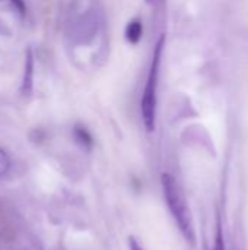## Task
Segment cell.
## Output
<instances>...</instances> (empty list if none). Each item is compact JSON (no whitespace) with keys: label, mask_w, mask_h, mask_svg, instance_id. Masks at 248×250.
Listing matches in <instances>:
<instances>
[{"label":"cell","mask_w":248,"mask_h":250,"mask_svg":"<svg viewBox=\"0 0 248 250\" xmlns=\"http://www.w3.org/2000/svg\"><path fill=\"white\" fill-rule=\"evenodd\" d=\"M164 47H165V35H161L153 48L151 67L146 78V85L140 100L142 120L148 132H153L156 125V103H158L156 92H158V79H159V64H161Z\"/></svg>","instance_id":"cell-1"},{"label":"cell","mask_w":248,"mask_h":250,"mask_svg":"<svg viewBox=\"0 0 248 250\" xmlns=\"http://www.w3.org/2000/svg\"><path fill=\"white\" fill-rule=\"evenodd\" d=\"M161 180H162V190H164V196H165L168 209L171 211L175 223L178 224L180 231L183 233L184 239L187 242H190L191 245H194L196 233H194V224H193L191 212L189 209V205H187L175 179L171 174L164 173Z\"/></svg>","instance_id":"cell-2"},{"label":"cell","mask_w":248,"mask_h":250,"mask_svg":"<svg viewBox=\"0 0 248 250\" xmlns=\"http://www.w3.org/2000/svg\"><path fill=\"white\" fill-rule=\"evenodd\" d=\"M32 91H34V54L32 50L28 48L25 56V70L20 85V94L23 97H31Z\"/></svg>","instance_id":"cell-3"},{"label":"cell","mask_w":248,"mask_h":250,"mask_svg":"<svg viewBox=\"0 0 248 250\" xmlns=\"http://www.w3.org/2000/svg\"><path fill=\"white\" fill-rule=\"evenodd\" d=\"M142 34H143L142 21L139 18H134V19L129 21V23L126 25V31H124V35H126L127 42L137 44L140 41V38H142Z\"/></svg>","instance_id":"cell-4"},{"label":"cell","mask_w":248,"mask_h":250,"mask_svg":"<svg viewBox=\"0 0 248 250\" xmlns=\"http://www.w3.org/2000/svg\"><path fill=\"white\" fill-rule=\"evenodd\" d=\"M73 136H75V141L85 149H91L92 145H94V139L91 136V133L88 132V129L82 125H76L73 127Z\"/></svg>","instance_id":"cell-5"},{"label":"cell","mask_w":248,"mask_h":250,"mask_svg":"<svg viewBox=\"0 0 248 250\" xmlns=\"http://www.w3.org/2000/svg\"><path fill=\"white\" fill-rule=\"evenodd\" d=\"M9 168H10V158L7 152L3 148H0V179L7 174Z\"/></svg>","instance_id":"cell-6"},{"label":"cell","mask_w":248,"mask_h":250,"mask_svg":"<svg viewBox=\"0 0 248 250\" xmlns=\"http://www.w3.org/2000/svg\"><path fill=\"white\" fill-rule=\"evenodd\" d=\"M210 250H225V243H224V233H222V227H221V221L218 220V230H216V237H215V243L213 248Z\"/></svg>","instance_id":"cell-7"},{"label":"cell","mask_w":248,"mask_h":250,"mask_svg":"<svg viewBox=\"0 0 248 250\" xmlns=\"http://www.w3.org/2000/svg\"><path fill=\"white\" fill-rule=\"evenodd\" d=\"M18 13H20L22 16L26 15V4H25V0H7Z\"/></svg>","instance_id":"cell-8"},{"label":"cell","mask_w":248,"mask_h":250,"mask_svg":"<svg viewBox=\"0 0 248 250\" xmlns=\"http://www.w3.org/2000/svg\"><path fill=\"white\" fill-rule=\"evenodd\" d=\"M129 248L130 250H143V248L137 243V240L134 237H129Z\"/></svg>","instance_id":"cell-9"},{"label":"cell","mask_w":248,"mask_h":250,"mask_svg":"<svg viewBox=\"0 0 248 250\" xmlns=\"http://www.w3.org/2000/svg\"><path fill=\"white\" fill-rule=\"evenodd\" d=\"M146 1H151V0H146Z\"/></svg>","instance_id":"cell-10"}]
</instances>
